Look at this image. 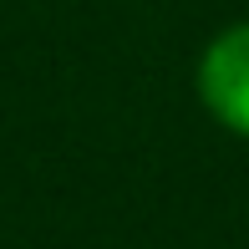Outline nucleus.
Instances as JSON below:
<instances>
[{
  "label": "nucleus",
  "instance_id": "nucleus-1",
  "mask_svg": "<svg viewBox=\"0 0 249 249\" xmlns=\"http://www.w3.org/2000/svg\"><path fill=\"white\" fill-rule=\"evenodd\" d=\"M198 102L219 127L249 142V20L224 26L198 56Z\"/></svg>",
  "mask_w": 249,
  "mask_h": 249
}]
</instances>
